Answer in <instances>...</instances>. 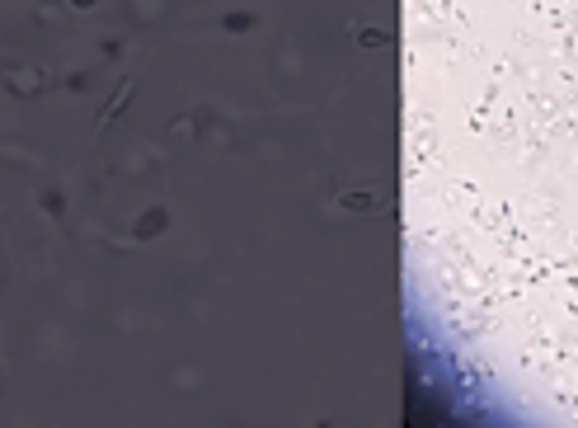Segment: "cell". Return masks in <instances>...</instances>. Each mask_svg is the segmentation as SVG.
Returning <instances> with one entry per match:
<instances>
[{
	"label": "cell",
	"instance_id": "cell-1",
	"mask_svg": "<svg viewBox=\"0 0 578 428\" xmlns=\"http://www.w3.org/2000/svg\"><path fill=\"white\" fill-rule=\"evenodd\" d=\"M339 203H343V207H376V198H372V189L362 184V189H343Z\"/></svg>",
	"mask_w": 578,
	"mask_h": 428
}]
</instances>
